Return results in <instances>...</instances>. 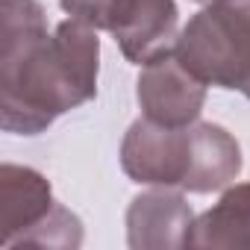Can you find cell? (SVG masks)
Returning a JSON list of instances; mask_svg holds the SVG:
<instances>
[{
	"instance_id": "1",
	"label": "cell",
	"mask_w": 250,
	"mask_h": 250,
	"mask_svg": "<svg viewBox=\"0 0 250 250\" xmlns=\"http://www.w3.org/2000/svg\"><path fill=\"white\" fill-rule=\"evenodd\" d=\"M97 71V30L68 18L47 33L39 0H3L0 127L6 133L39 136L59 115L94 100Z\"/></svg>"
},
{
	"instance_id": "2",
	"label": "cell",
	"mask_w": 250,
	"mask_h": 250,
	"mask_svg": "<svg viewBox=\"0 0 250 250\" xmlns=\"http://www.w3.org/2000/svg\"><path fill=\"white\" fill-rule=\"evenodd\" d=\"M241 165L238 142L218 124L162 127L139 118L121 142V168L139 186L209 194L235 183Z\"/></svg>"
},
{
	"instance_id": "3",
	"label": "cell",
	"mask_w": 250,
	"mask_h": 250,
	"mask_svg": "<svg viewBox=\"0 0 250 250\" xmlns=\"http://www.w3.org/2000/svg\"><path fill=\"white\" fill-rule=\"evenodd\" d=\"M174 53L206 85L241 88L250 77V0H209L180 30Z\"/></svg>"
},
{
	"instance_id": "4",
	"label": "cell",
	"mask_w": 250,
	"mask_h": 250,
	"mask_svg": "<svg viewBox=\"0 0 250 250\" xmlns=\"http://www.w3.org/2000/svg\"><path fill=\"white\" fill-rule=\"evenodd\" d=\"M0 227L3 244L80 247L83 224L74 212L53 200L50 183L24 165L6 162L0 168Z\"/></svg>"
},
{
	"instance_id": "5",
	"label": "cell",
	"mask_w": 250,
	"mask_h": 250,
	"mask_svg": "<svg viewBox=\"0 0 250 250\" xmlns=\"http://www.w3.org/2000/svg\"><path fill=\"white\" fill-rule=\"evenodd\" d=\"M62 9L88 24L106 30L121 53L133 65H147L177 42V3L174 0H59Z\"/></svg>"
},
{
	"instance_id": "6",
	"label": "cell",
	"mask_w": 250,
	"mask_h": 250,
	"mask_svg": "<svg viewBox=\"0 0 250 250\" xmlns=\"http://www.w3.org/2000/svg\"><path fill=\"white\" fill-rule=\"evenodd\" d=\"M136 97L147 121L162 127H188L203 112L206 83L197 80L171 47L142 65Z\"/></svg>"
},
{
	"instance_id": "7",
	"label": "cell",
	"mask_w": 250,
	"mask_h": 250,
	"mask_svg": "<svg viewBox=\"0 0 250 250\" xmlns=\"http://www.w3.org/2000/svg\"><path fill=\"white\" fill-rule=\"evenodd\" d=\"M194 227L191 206L180 191L153 188L133 197L127 209V244L133 250H180L188 247Z\"/></svg>"
},
{
	"instance_id": "8",
	"label": "cell",
	"mask_w": 250,
	"mask_h": 250,
	"mask_svg": "<svg viewBox=\"0 0 250 250\" xmlns=\"http://www.w3.org/2000/svg\"><path fill=\"white\" fill-rule=\"evenodd\" d=\"M188 247H212V250L250 247V183L229 186L221 194V200L194 221Z\"/></svg>"
},
{
	"instance_id": "9",
	"label": "cell",
	"mask_w": 250,
	"mask_h": 250,
	"mask_svg": "<svg viewBox=\"0 0 250 250\" xmlns=\"http://www.w3.org/2000/svg\"><path fill=\"white\" fill-rule=\"evenodd\" d=\"M238 91H241V94H244V97H247V100H250V77H247V80H244V85H241V88H238Z\"/></svg>"
},
{
	"instance_id": "10",
	"label": "cell",
	"mask_w": 250,
	"mask_h": 250,
	"mask_svg": "<svg viewBox=\"0 0 250 250\" xmlns=\"http://www.w3.org/2000/svg\"><path fill=\"white\" fill-rule=\"evenodd\" d=\"M194 3H209V0H194Z\"/></svg>"
}]
</instances>
